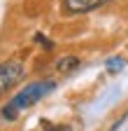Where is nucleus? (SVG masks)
Listing matches in <instances>:
<instances>
[{"label": "nucleus", "mask_w": 128, "mask_h": 131, "mask_svg": "<svg viewBox=\"0 0 128 131\" xmlns=\"http://www.w3.org/2000/svg\"><path fill=\"white\" fill-rule=\"evenodd\" d=\"M54 87H56L54 80H40V82H33V84H26V87L3 108V119H7V122L17 119L21 110L35 105L40 98H44L49 91H54Z\"/></svg>", "instance_id": "obj_1"}, {"label": "nucleus", "mask_w": 128, "mask_h": 131, "mask_svg": "<svg viewBox=\"0 0 128 131\" xmlns=\"http://www.w3.org/2000/svg\"><path fill=\"white\" fill-rule=\"evenodd\" d=\"M23 75H26V68L21 61H3L0 63V96L7 94Z\"/></svg>", "instance_id": "obj_2"}, {"label": "nucleus", "mask_w": 128, "mask_h": 131, "mask_svg": "<svg viewBox=\"0 0 128 131\" xmlns=\"http://www.w3.org/2000/svg\"><path fill=\"white\" fill-rule=\"evenodd\" d=\"M105 3L107 0H61V7L65 14H86Z\"/></svg>", "instance_id": "obj_3"}, {"label": "nucleus", "mask_w": 128, "mask_h": 131, "mask_svg": "<svg viewBox=\"0 0 128 131\" xmlns=\"http://www.w3.org/2000/svg\"><path fill=\"white\" fill-rule=\"evenodd\" d=\"M79 66H82V61H79L77 56H61L56 61V70L58 73H72V70L79 68Z\"/></svg>", "instance_id": "obj_4"}, {"label": "nucleus", "mask_w": 128, "mask_h": 131, "mask_svg": "<svg viewBox=\"0 0 128 131\" xmlns=\"http://www.w3.org/2000/svg\"><path fill=\"white\" fill-rule=\"evenodd\" d=\"M123 66H126L123 59H117V56H114V59L107 61V70H109V73H119V70H123Z\"/></svg>", "instance_id": "obj_5"}, {"label": "nucleus", "mask_w": 128, "mask_h": 131, "mask_svg": "<svg viewBox=\"0 0 128 131\" xmlns=\"http://www.w3.org/2000/svg\"><path fill=\"white\" fill-rule=\"evenodd\" d=\"M33 40H35L37 45H42V49H47V52H49V49H54V42H51L49 38H44V35H42V33H37V35H35Z\"/></svg>", "instance_id": "obj_6"}]
</instances>
